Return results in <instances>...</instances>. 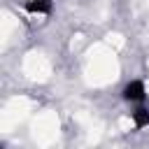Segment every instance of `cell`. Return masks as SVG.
I'll return each instance as SVG.
<instances>
[{
	"label": "cell",
	"instance_id": "1",
	"mask_svg": "<svg viewBox=\"0 0 149 149\" xmlns=\"http://www.w3.org/2000/svg\"><path fill=\"white\" fill-rule=\"evenodd\" d=\"M123 98L130 100V102H140V100H144V84H142L140 79L128 81V84L123 86Z\"/></svg>",
	"mask_w": 149,
	"mask_h": 149
},
{
	"label": "cell",
	"instance_id": "2",
	"mask_svg": "<svg viewBox=\"0 0 149 149\" xmlns=\"http://www.w3.org/2000/svg\"><path fill=\"white\" fill-rule=\"evenodd\" d=\"M26 9L33 12V14H49L51 12V0H28Z\"/></svg>",
	"mask_w": 149,
	"mask_h": 149
},
{
	"label": "cell",
	"instance_id": "3",
	"mask_svg": "<svg viewBox=\"0 0 149 149\" xmlns=\"http://www.w3.org/2000/svg\"><path fill=\"white\" fill-rule=\"evenodd\" d=\"M133 121H135V126H137V128L149 126V109H144V107L135 109V112H133Z\"/></svg>",
	"mask_w": 149,
	"mask_h": 149
}]
</instances>
